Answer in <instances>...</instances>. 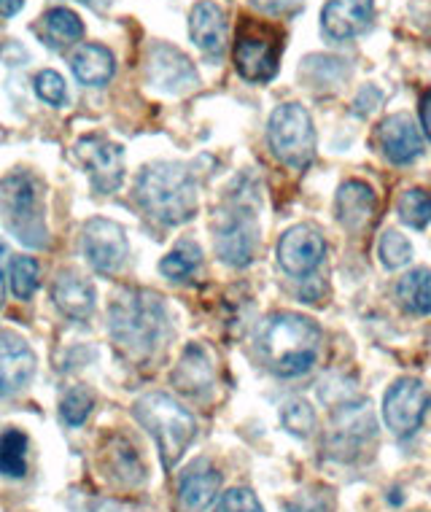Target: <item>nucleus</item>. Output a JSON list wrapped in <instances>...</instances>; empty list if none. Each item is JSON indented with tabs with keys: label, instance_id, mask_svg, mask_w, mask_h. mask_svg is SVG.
Masks as SVG:
<instances>
[{
	"label": "nucleus",
	"instance_id": "f257e3e1",
	"mask_svg": "<svg viewBox=\"0 0 431 512\" xmlns=\"http://www.w3.org/2000/svg\"><path fill=\"white\" fill-rule=\"evenodd\" d=\"M259 351L275 375L300 378L316 364L321 351V329L313 318L300 313H278L262 324Z\"/></svg>",
	"mask_w": 431,
	"mask_h": 512
},
{
	"label": "nucleus",
	"instance_id": "f03ea898",
	"mask_svg": "<svg viewBox=\"0 0 431 512\" xmlns=\"http://www.w3.org/2000/svg\"><path fill=\"white\" fill-rule=\"evenodd\" d=\"M108 329L124 354L132 359H146L165 340L168 313L159 294L127 289L108 308Z\"/></svg>",
	"mask_w": 431,
	"mask_h": 512
},
{
	"label": "nucleus",
	"instance_id": "7ed1b4c3",
	"mask_svg": "<svg viewBox=\"0 0 431 512\" xmlns=\"http://www.w3.org/2000/svg\"><path fill=\"white\" fill-rule=\"evenodd\" d=\"M135 197L143 211L165 227L186 224L197 213V186L192 173L176 162H157L143 168Z\"/></svg>",
	"mask_w": 431,
	"mask_h": 512
},
{
	"label": "nucleus",
	"instance_id": "20e7f679",
	"mask_svg": "<svg viewBox=\"0 0 431 512\" xmlns=\"http://www.w3.org/2000/svg\"><path fill=\"white\" fill-rule=\"evenodd\" d=\"M0 213L19 243L44 248L49 243L44 219V184L30 170H14L0 181Z\"/></svg>",
	"mask_w": 431,
	"mask_h": 512
},
{
	"label": "nucleus",
	"instance_id": "39448f33",
	"mask_svg": "<svg viewBox=\"0 0 431 512\" xmlns=\"http://www.w3.org/2000/svg\"><path fill=\"white\" fill-rule=\"evenodd\" d=\"M132 413L141 421L143 429L157 440L162 464L168 469L176 467L197 432L192 413L168 394H146L135 402Z\"/></svg>",
	"mask_w": 431,
	"mask_h": 512
},
{
	"label": "nucleus",
	"instance_id": "423d86ee",
	"mask_svg": "<svg viewBox=\"0 0 431 512\" xmlns=\"http://www.w3.org/2000/svg\"><path fill=\"white\" fill-rule=\"evenodd\" d=\"M283 33L267 22L251 17L240 19L238 38H235V68L246 81L262 84L278 73Z\"/></svg>",
	"mask_w": 431,
	"mask_h": 512
},
{
	"label": "nucleus",
	"instance_id": "0eeeda50",
	"mask_svg": "<svg viewBox=\"0 0 431 512\" xmlns=\"http://www.w3.org/2000/svg\"><path fill=\"white\" fill-rule=\"evenodd\" d=\"M270 149L289 168H308L316 154V130L313 119L297 103H283L273 111L267 124Z\"/></svg>",
	"mask_w": 431,
	"mask_h": 512
},
{
	"label": "nucleus",
	"instance_id": "6e6552de",
	"mask_svg": "<svg viewBox=\"0 0 431 512\" xmlns=\"http://www.w3.org/2000/svg\"><path fill=\"white\" fill-rule=\"evenodd\" d=\"M431 405V394L421 380L402 378L386 391L383 418L396 437H410L423 424V415Z\"/></svg>",
	"mask_w": 431,
	"mask_h": 512
},
{
	"label": "nucleus",
	"instance_id": "1a4fd4ad",
	"mask_svg": "<svg viewBox=\"0 0 431 512\" xmlns=\"http://www.w3.org/2000/svg\"><path fill=\"white\" fill-rule=\"evenodd\" d=\"M87 262L95 267L97 273L114 275L119 273L127 262L130 246H127V235L124 230L111 219H89L84 224V238H81Z\"/></svg>",
	"mask_w": 431,
	"mask_h": 512
},
{
	"label": "nucleus",
	"instance_id": "9d476101",
	"mask_svg": "<svg viewBox=\"0 0 431 512\" xmlns=\"http://www.w3.org/2000/svg\"><path fill=\"white\" fill-rule=\"evenodd\" d=\"M76 157L87 168L97 192L108 195V192L119 189L124 178V154L116 143L106 141L100 135H87L76 143Z\"/></svg>",
	"mask_w": 431,
	"mask_h": 512
},
{
	"label": "nucleus",
	"instance_id": "9b49d317",
	"mask_svg": "<svg viewBox=\"0 0 431 512\" xmlns=\"http://www.w3.org/2000/svg\"><path fill=\"white\" fill-rule=\"evenodd\" d=\"M326 256V240L321 232L313 227H291L289 232H283V238L278 240V262L289 275L294 278H308L310 273H316L318 265L324 262Z\"/></svg>",
	"mask_w": 431,
	"mask_h": 512
},
{
	"label": "nucleus",
	"instance_id": "f8f14e48",
	"mask_svg": "<svg viewBox=\"0 0 431 512\" xmlns=\"http://www.w3.org/2000/svg\"><path fill=\"white\" fill-rule=\"evenodd\" d=\"M216 251L232 267L251 265L256 251L254 216L246 211L227 213L216 230Z\"/></svg>",
	"mask_w": 431,
	"mask_h": 512
},
{
	"label": "nucleus",
	"instance_id": "ddd939ff",
	"mask_svg": "<svg viewBox=\"0 0 431 512\" xmlns=\"http://www.w3.org/2000/svg\"><path fill=\"white\" fill-rule=\"evenodd\" d=\"M146 71H149V81L154 87L173 92V95L189 92L197 84V71H194L189 57L168 44L151 46Z\"/></svg>",
	"mask_w": 431,
	"mask_h": 512
},
{
	"label": "nucleus",
	"instance_id": "4468645a",
	"mask_svg": "<svg viewBox=\"0 0 431 512\" xmlns=\"http://www.w3.org/2000/svg\"><path fill=\"white\" fill-rule=\"evenodd\" d=\"M36 372L33 348L14 332H0V399L17 394Z\"/></svg>",
	"mask_w": 431,
	"mask_h": 512
},
{
	"label": "nucleus",
	"instance_id": "2eb2a0df",
	"mask_svg": "<svg viewBox=\"0 0 431 512\" xmlns=\"http://www.w3.org/2000/svg\"><path fill=\"white\" fill-rule=\"evenodd\" d=\"M375 17L372 0H329L321 14V27L332 41H348L364 33Z\"/></svg>",
	"mask_w": 431,
	"mask_h": 512
},
{
	"label": "nucleus",
	"instance_id": "dca6fc26",
	"mask_svg": "<svg viewBox=\"0 0 431 512\" xmlns=\"http://www.w3.org/2000/svg\"><path fill=\"white\" fill-rule=\"evenodd\" d=\"M378 146L380 151L386 154L388 162H394V165H407V162H413V159L421 157L423 138L410 116L396 114L388 116L386 122H380Z\"/></svg>",
	"mask_w": 431,
	"mask_h": 512
},
{
	"label": "nucleus",
	"instance_id": "f3484780",
	"mask_svg": "<svg viewBox=\"0 0 431 512\" xmlns=\"http://www.w3.org/2000/svg\"><path fill=\"white\" fill-rule=\"evenodd\" d=\"M335 211L343 227H348V230H364L375 219L378 197L372 192V186L364 184V181H345L337 189Z\"/></svg>",
	"mask_w": 431,
	"mask_h": 512
},
{
	"label": "nucleus",
	"instance_id": "a211bd4d",
	"mask_svg": "<svg viewBox=\"0 0 431 512\" xmlns=\"http://www.w3.org/2000/svg\"><path fill=\"white\" fill-rule=\"evenodd\" d=\"M189 33H192V41L205 54L211 57H219L224 52V44H227V19H224V11L211 3V0H203L192 9V17H189Z\"/></svg>",
	"mask_w": 431,
	"mask_h": 512
},
{
	"label": "nucleus",
	"instance_id": "6ab92c4d",
	"mask_svg": "<svg viewBox=\"0 0 431 512\" xmlns=\"http://www.w3.org/2000/svg\"><path fill=\"white\" fill-rule=\"evenodd\" d=\"M52 297L65 316L87 321L95 310V286L79 273H60L52 286Z\"/></svg>",
	"mask_w": 431,
	"mask_h": 512
},
{
	"label": "nucleus",
	"instance_id": "aec40b11",
	"mask_svg": "<svg viewBox=\"0 0 431 512\" xmlns=\"http://www.w3.org/2000/svg\"><path fill=\"white\" fill-rule=\"evenodd\" d=\"M221 488V475L211 464H194L192 469H186L184 477H181V486H178V494H181V502L189 507L192 512L208 510L216 496H219Z\"/></svg>",
	"mask_w": 431,
	"mask_h": 512
},
{
	"label": "nucleus",
	"instance_id": "412c9836",
	"mask_svg": "<svg viewBox=\"0 0 431 512\" xmlns=\"http://www.w3.org/2000/svg\"><path fill=\"white\" fill-rule=\"evenodd\" d=\"M71 68L81 84H87V87H106L108 81L114 79L116 62L114 54L108 52L106 46L84 44L71 57Z\"/></svg>",
	"mask_w": 431,
	"mask_h": 512
},
{
	"label": "nucleus",
	"instance_id": "4be33fe9",
	"mask_svg": "<svg viewBox=\"0 0 431 512\" xmlns=\"http://www.w3.org/2000/svg\"><path fill=\"white\" fill-rule=\"evenodd\" d=\"M176 386L186 394H192V397H200V391H208L213 383V370H211V362H208V356L203 354V348H186L184 359L178 364L176 375Z\"/></svg>",
	"mask_w": 431,
	"mask_h": 512
},
{
	"label": "nucleus",
	"instance_id": "5701e85b",
	"mask_svg": "<svg viewBox=\"0 0 431 512\" xmlns=\"http://www.w3.org/2000/svg\"><path fill=\"white\" fill-rule=\"evenodd\" d=\"M396 297L405 305V310L415 316H426L431 313V270L421 267L407 273L402 281L396 283Z\"/></svg>",
	"mask_w": 431,
	"mask_h": 512
},
{
	"label": "nucleus",
	"instance_id": "b1692460",
	"mask_svg": "<svg viewBox=\"0 0 431 512\" xmlns=\"http://www.w3.org/2000/svg\"><path fill=\"white\" fill-rule=\"evenodd\" d=\"M0 475L14 480L27 475V434L19 429L0 434Z\"/></svg>",
	"mask_w": 431,
	"mask_h": 512
},
{
	"label": "nucleus",
	"instance_id": "393cba45",
	"mask_svg": "<svg viewBox=\"0 0 431 512\" xmlns=\"http://www.w3.org/2000/svg\"><path fill=\"white\" fill-rule=\"evenodd\" d=\"M44 33L52 46H71L84 38V25L71 9H49L44 14Z\"/></svg>",
	"mask_w": 431,
	"mask_h": 512
},
{
	"label": "nucleus",
	"instance_id": "a878e982",
	"mask_svg": "<svg viewBox=\"0 0 431 512\" xmlns=\"http://www.w3.org/2000/svg\"><path fill=\"white\" fill-rule=\"evenodd\" d=\"M200 248L194 243H181L178 248H173L162 262H159V273L170 278V281H184L189 275H194V270L200 267Z\"/></svg>",
	"mask_w": 431,
	"mask_h": 512
},
{
	"label": "nucleus",
	"instance_id": "bb28decb",
	"mask_svg": "<svg viewBox=\"0 0 431 512\" xmlns=\"http://www.w3.org/2000/svg\"><path fill=\"white\" fill-rule=\"evenodd\" d=\"M11 292L17 300H30L38 289V262L30 256H17L9 270Z\"/></svg>",
	"mask_w": 431,
	"mask_h": 512
},
{
	"label": "nucleus",
	"instance_id": "cd10ccee",
	"mask_svg": "<svg viewBox=\"0 0 431 512\" xmlns=\"http://www.w3.org/2000/svg\"><path fill=\"white\" fill-rule=\"evenodd\" d=\"M281 421L286 432L297 434V437H308L316 429V413L305 399H289L281 407Z\"/></svg>",
	"mask_w": 431,
	"mask_h": 512
},
{
	"label": "nucleus",
	"instance_id": "c85d7f7f",
	"mask_svg": "<svg viewBox=\"0 0 431 512\" xmlns=\"http://www.w3.org/2000/svg\"><path fill=\"white\" fill-rule=\"evenodd\" d=\"M399 219L405 221L407 227L421 230L431 221V197L423 189H410L399 200Z\"/></svg>",
	"mask_w": 431,
	"mask_h": 512
},
{
	"label": "nucleus",
	"instance_id": "c756f323",
	"mask_svg": "<svg viewBox=\"0 0 431 512\" xmlns=\"http://www.w3.org/2000/svg\"><path fill=\"white\" fill-rule=\"evenodd\" d=\"M380 262L388 267V270H399L405 267L410 259H413V246L410 240L402 235V232L388 230L383 238H380Z\"/></svg>",
	"mask_w": 431,
	"mask_h": 512
},
{
	"label": "nucleus",
	"instance_id": "7c9ffc66",
	"mask_svg": "<svg viewBox=\"0 0 431 512\" xmlns=\"http://www.w3.org/2000/svg\"><path fill=\"white\" fill-rule=\"evenodd\" d=\"M36 92L38 98L49 103V106L60 108L68 103V89H65V79L57 71H41L36 76Z\"/></svg>",
	"mask_w": 431,
	"mask_h": 512
},
{
	"label": "nucleus",
	"instance_id": "2f4dec72",
	"mask_svg": "<svg viewBox=\"0 0 431 512\" xmlns=\"http://www.w3.org/2000/svg\"><path fill=\"white\" fill-rule=\"evenodd\" d=\"M92 413V397L84 389H73L65 394L60 405V415L65 424L81 426L87 421V415Z\"/></svg>",
	"mask_w": 431,
	"mask_h": 512
},
{
	"label": "nucleus",
	"instance_id": "473e14b6",
	"mask_svg": "<svg viewBox=\"0 0 431 512\" xmlns=\"http://www.w3.org/2000/svg\"><path fill=\"white\" fill-rule=\"evenodd\" d=\"M219 512H264L259 499L248 488H232L221 496Z\"/></svg>",
	"mask_w": 431,
	"mask_h": 512
},
{
	"label": "nucleus",
	"instance_id": "72a5a7b5",
	"mask_svg": "<svg viewBox=\"0 0 431 512\" xmlns=\"http://www.w3.org/2000/svg\"><path fill=\"white\" fill-rule=\"evenodd\" d=\"M329 510V496L326 491H305V494L294 496L286 504V512H326Z\"/></svg>",
	"mask_w": 431,
	"mask_h": 512
},
{
	"label": "nucleus",
	"instance_id": "f704fd0d",
	"mask_svg": "<svg viewBox=\"0 0 431 512\" xmlns=\"http://www.w3.org/2000/svg\"><path fill=\"white\" fill-rule=\"evenodd\" d=\"M254 6L264 14H294L300 11L302 0H254Z\"/></svg>",
	"mask_w": 431,
	"mask_h": 512
},
{
	"label": "nucleus",
	"instance_id": "c9c22d12",
	"mask_svg": "<svg viewBox=\"0 0 431 512\" xmlns=\"http://www.w3.org/2000/svg\"><path fill=\"white\" fill-rule=\"evenodd\" d=\"M421 127L431 141V89L421 98Z\"/></svg>",
	"mask_w": 431,
	"mask_h": 512
},
{
	"label": "nucleus",
	"instance_id": "e433bc0d",
	"mask_svg": "<svg viewBox=\"0 0 431 512\" xmlns=\"http://www.w3.org/2000/svg\"><path fill=\"white\" fill-rule=\"evenodd\" d=\"M25 6V0H0V17H14Z\"/></svg>",
	"mask_w": 431,
	"mask_h": 512
},
{
	"label": "nucleus",
	"instance_id": "4c0bfd02",
	"mask_svg": "<svg viewBox=\"0 0 431 512\" xmlns=\"http://www.w3.org/2000/svg\"><path fill=\"white\" fill-rule=\"evenodd\" d=\"M6 256H9V248L6 243H0V302H3V283H6Z\"/></svg>",
	"mask_w": 431,
	"mask_h": 512
},
{
	"label": "nucleus",
	"instance_id": "58836bf2",
	"mask_svg": "<svg viewBox=\"0 0 431 512\" xmlns=\"http://www.w3.org/2000/svg\"><path fill=\"white\" fill-rule=\"evenodd\" d=\"M81 3H87V6H92V9H103V6H108L111 0H81Z\"/></svg>",
	"mask_w": 431,
	"mask_h": 512
}]
</instances>
